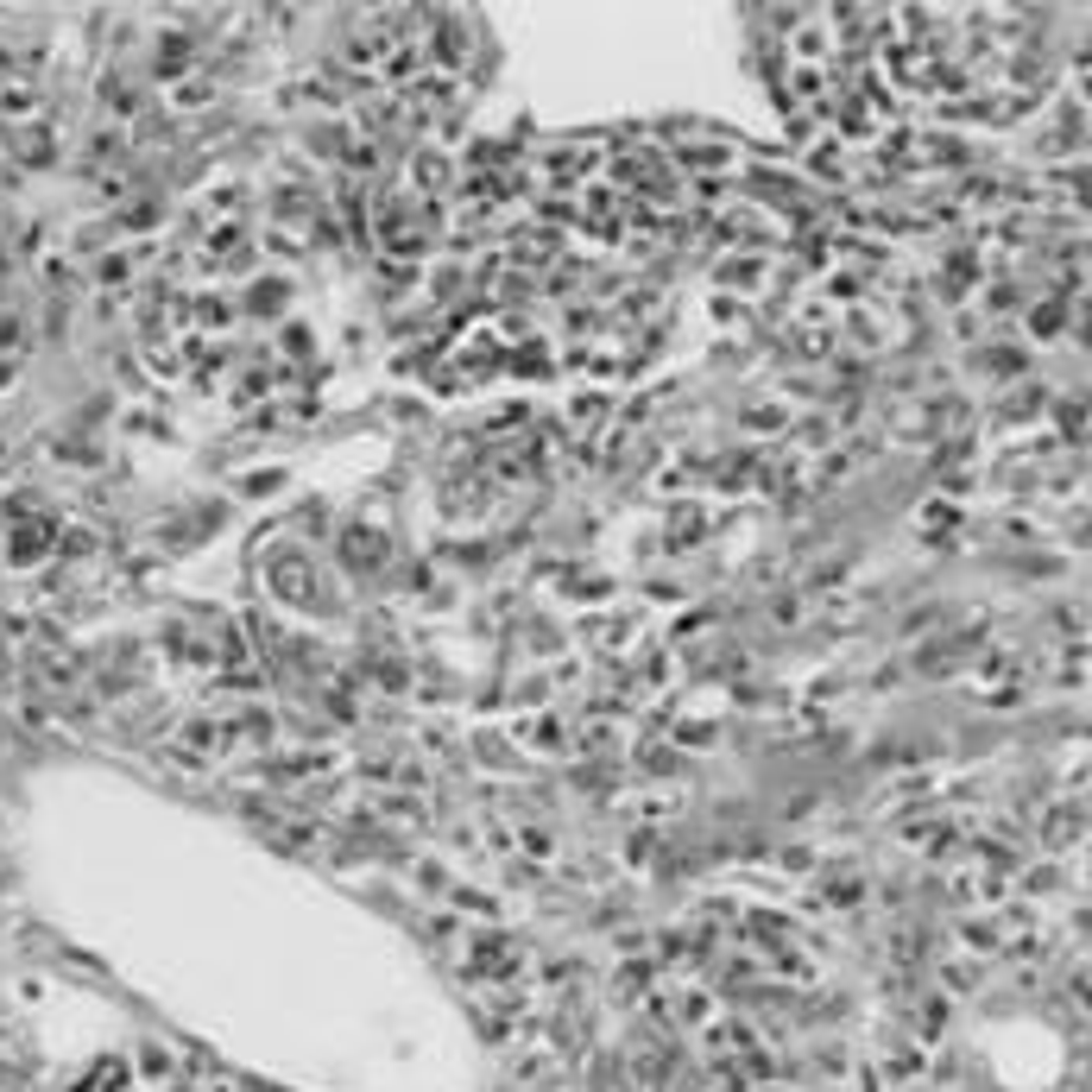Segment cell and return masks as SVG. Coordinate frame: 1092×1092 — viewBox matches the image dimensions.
<instances>
[{"label":"cell","instance_id":"1","mask_svg":"<svg viewBox=\"0 0 1092 1092\" xmlns=\"http://www.w3.org/2000/svg\"><path fill=\"white\" fill-rule=\"evenodd\" d=\"M960 941L973 947V953H992V947H998V922H992V916H973V922H960Z\"/></svg>","mask_w":1092,"mask_h":1092},{"label":"cell","instance_id":"2","mask_svg":"<svg viewBox=\"0 0 1092 1092\" xmlns=\"http://www.w3.org/2000/svg\"><path fill=\"white\" fill-rule=\"evenodd\" d=\"M443 184H449V164L436 158V152H423V158H417V190L423 196H443Z\"/></svg>","mask_w":1092,"mask_h":1092},{"label":"cell","instance_id":"3","mask_svg":"<svg viewBox=\"0 0 1092 1092\" xmlns=\"http://www.w3.org/2000/svg\"><path fill=\"white\" fill-rule=\"evenodd\" d=\"M83 1092H127V1061H101Z\"/></svg>","mask_w":1092,"mask_h":1092},{"label":"cell","instance_id":"4","mask_svg":"<svg viewBox=\"0 0 1092 1092\" xmlns=\"http://www.w3.org/2000/svg\"><path fill=\"white\" fill-rule=\"evenodd\" d=\"M140 1067H146V1073H171V1055H164V1049H146Z\"/></svg>","mask_w":1092,"mask_h":1092},{"label":"cell","instance_id":"5","mask_svg":"<svg viewBox=\"0 0 1092 1092\" xmlns=\"http://www.w3.org/2000/svg\"><path fill=\"white\" fill-rule=\"evenodd\" d=\"M215 1092H227V1086H215Z\"/></svg>","mask_w":1092,"mask_h":1092}]
</instances>
